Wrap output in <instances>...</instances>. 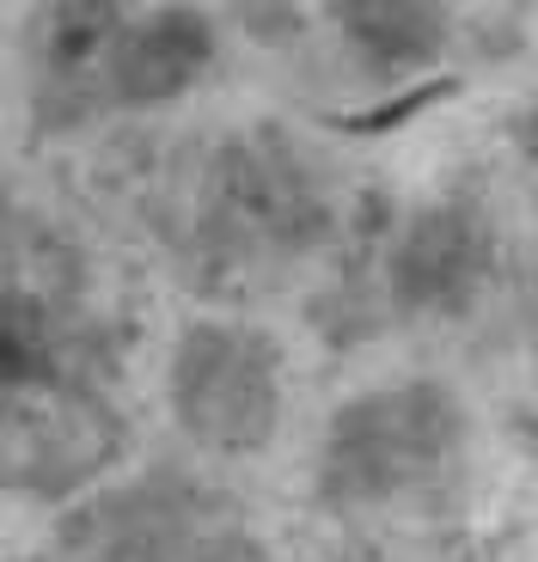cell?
<instances>
[{
	"label": "cell",
	"mask_w": 538,
	"mask_h": 562,
	"mask_svg": "<svg viewBox=\"0 0 538 562\" xmlns=\"http://www.w3.org/2000/svg\"><path fill=\"white\" fill-rule=\"evenodd\" d=\"M343 43L380 74H411L428 68L447 43V0H330Z\"/></svg>",
	"instance_id": "cell-8"
},
{
	"label": "cell",
	"mask_w": 538,
	"mask_h": 562,
	"mask_svg": "<svg viewBox=\"0 0 538 562\" xmlns=\"http://www.w3.org/2000/svg\"><path fill=\"white\" fill-rule=\"evenodd\" d=\"M61 562H197L214 538V495L197 477L147 471L123 490L86 495L56 532Z\"/></svg>",
	"instance_id": "cell-4"
},
{
	"label": "cell",
	"mask_w": 538,
	"mask_h": 562,
	"mask_svg": "<svg viewBox=\"0 0 538 562\" xmlns=\"http://www.w3.org/2000/svg\"><path fill=\"white\" fill-rule=\"evenodd\" d=\"M171 422L209 452H257L282 428V349L233 318H197L171 342Z\"/></svg>",
	"instance_id": "cell-2"
},
{
	"label": "cell",
	"mask_w": 538,
	"mask_h": 562,
	"mask_svg": "<svg viewBox=\"0 0 538 562\" xmlns=\"http://www.w3.org/2000/svg\"><path fill=\"white\" fill-rule=\"evenodd\" d=\"M496 276V233L478 202H428L392 245V300L453 318Z\"/></svg>",
	"instance_id": "cell-5"
},
{
	"label": "cell",
	"mask_w": 538,
	"mask_h": 562,
	"mask_svg": "<svg viewBox=\"0 0 538 562\" xmlns=\"http://www.w3.org/2000/svg\"><path fill=\"white\" fill-rule=\"evenodd\" d=\"M197 562H269V557L251 544V538H221V544H209Z\"/></svg>",
	"instance_id": "cell-10"
},
{
	"label": "cell",
	"mask_w": 538,
	"mask_h": 562,
	"mask_svg": "<svg viewBox=\"0 0 538 562\" xmlns=\"http://www.w3.org/2000/svg\"><path fill=\"white\" fill-rule=\"evenodd\" d=\"M520 147H526V154H533V166H538V111H533V116H526V123H520Z\"/></svg>",
	"instance_id": "cell-11"
},
{
	"label": "cell",
	"mask_w": 538,
	"mask_h": 562,
	"mask_svg": "<svg viewBox=\"0 0 538 562\" xmlns=\"http://www.w3.org/2000/svg\"><path fill=\"white\" fill-rule=\"evenodd\" d=\"M533 435H538V416H533Z\"/></svg>",
	"instance_id": "cell-13"
},
{
	"label": "cell",
	"mask_w": 538,
	"mask_h": 562,
	"mask_svg": "<svg viewBox=\"0 0 538 562\" xmlns=\"http://www.w3.org/2000/svg\"><path fill=\"white\" fill-rule=\"evenodd\" d=\"M466 447V409L440 380H397L361 392L325 422L318 495L337 507H385L435 490Z\"/></svg>",
	"instance_id": "cell-1"
},
{
	"label": "cell",
	"mask_w": 538,
	"mask_h": 562,
	"mask_svg": "<svg viewBox=\"0 0 538 562\" xmlns=\"http://www.w3.org/2000/svg\"><path fill=\"white\" fill-rule=\"evenodd\" d=\"M116 447V409L68 373L0 392V495L13 502H74L104 477Z\"/></svg>",
	"instance_id": "cell-3"
},
{
	"label": "cell",
	"mask_w": 538,
	"mask_h": 562,
	"mask_svg": "<svg viewBox=\"0 0 538 562\" xmlns=\"http://www.w3.org/2000/svg\"><path fill=\"white\" fill-rule=\"evenodd\" d=\"M61 306L31 276H0V392L61 380Z\"/></svg>",
	"instance_id": "cell-9"
},
{
	"label": "cell",
	"mask_w": 538,
	"mask_h": 562,
	"mask_svg": "<svg viewBox=\"0 0 538 562\" xmlns=\"http://www.w3.org/2000/svg\"><path fill=\"white\" fill-rule=\"evenodd\" d=\"M128 31V0H56L37 25L43 80L68 99H111V56Z\"/></svg>",
	"instance_id": "cell-7"
},
{
	"label": "cell",
	"mask_w": 538,
	"mask_h": 562,
	"mask_svg": "<svg viewBox=\"0 0 538 562\" xmlns=\"http://www.w3.org/2000/svg\"><path fill=\"white\" fill-rule=\"evenodd\" d=\"M526 337H533V355H538V294H533V324H526Z\"/></svg>",
	"instance_id": "cell-12"
},
{
	"label": "cell",
	"mask_w": 538,
	"mask_h": 562,
	"mask_svg": "<svg viewBox=\"0 0 538 562\" xmlns=\"http://www.w3.org/2000/svg\"><path fill=\"white\" fill-rule=\"evenodd\" d=\"M214 25L197 7H154L128 19L123 43L111 56V99L116 104H171L209 74Z\"/></svg>",
	"instance_id": "cell-6"
}]
</instances>
